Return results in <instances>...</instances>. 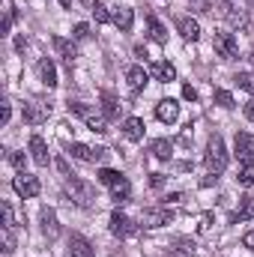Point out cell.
Instances as JSON below:
<instances>
[{
	"instance_id": "35",
	"label": "cell",
	"mask_w": 254,
	"mask_h": 257,
	"mask_svg": "<svg viewBox=\"0 0 254 257\" xmlns=\"http://www.w3.org/2000/svg\"><path fill=\"white\" fill-rule=\"evenodd\" d=\"M72 36H75V39H90V24H75Z\"/></svg>"
},
{
	"instance_id": "23",
	"label": "cell",
	"mask_w": 254,
	"mask_h": 257,
	"mask_svg": "<svg viewBox=\"0 0 254 257\" xmlns=\"http://www.w3.org/2000/svg\"><path fill=\"white\" fill-rule=\"evenodd\" d=\"M153 75L159 81H174L177 78V69H174V63H156L153 66Z\"/></svg>"
},
{
	"instance_id": "19",
	"label": "cell",
	"mask_w": 254,
	"mask_h": 257,
	"mask_svg": "<svg viewBox=\"0 0 254 257\" xmlns=\"http://www.w3.org/2000/svg\"><path fill=\"white\" fill-rule=\"evenodd\" d=\"M224 18H227L233 27H239V30H245V27H248V12H245V9H239V6H224Z\"/></svg>"
},
{
	"instance_id": "32",
	"label": "cell",
	"mask_w": 254,
	"mask_h": 257,
	"mask_svg": "<svg viewBox=\"0 0 254 257\" xmlns=\"http://www.w3.org/2000/svg\"><path fill=\"white\" fill-rule=\"evenodd\" d=\"M90 12L96 15V21H99V24H108V21H114V15H108V9H105L102 3H96V6H93Z\"/></svg>"
},
{
	"instance_id": "9",
	"label": "cell",
	"mask_w": 254,
	"mask_h": 257,
	"mask_svg": "<svg viewBox=\"0 0 254 257\" xmlns=\"http://www.w3.org/2000/svg\"><path fill=\"white\" fill-rule=\"evenodd\" d=\"M69 156L78 159V162H102L105 159V150H93L87 144H69Z\"/></svg>"
},
{
	"instance_id": "41",
	"label": "cell",
	"mask_w": 254,
	"mask_h": 257,
	"mask_svg": "<svg viewBox=\"0 0 254 257\" xmlns=\"http://www.w3.org/2000/svg\"><path fill=\"white\" fill-rule=\"evenodd\" d=\"M245 117H248V120L254 123V99L248 102V105H245Z\"/></svg>"
},
{
	"instance_id": "2",
	"label": "cell",
	"mask_w": 254,
	"mask_h": 257,
	"mask_svg": "<svg viewBox=\"0 0 254 257\" xmlns=\"http://www.w3.org/2000/svg\"><path fill=\"white\" fill-rule=\"evenodd\" d=\"M171 221H174V212H171L168 206H147L144 215H141V224L150 227V230L165 227V224H171Z\"/></svg>"
},
{
	"instance_id": "29",
	"label": "cell",
	"mask_w": 254,
	"mask_h": 257,
	"mask_svg": "<svg viewBox=\"0 0 254 257\" xmlns=\"http://www.w3.org/2000/svg\"><path fill=\"white\" fill-rule=\"evenodd\" d=\"M150 36H153L156 42H168V30L162 27L159 18H150Z\"/></svg>"
},
{
	"instance_id": "3",
	"label": "cell",
	"mask_w": 254,
	"mask_h": 257,
	"mask_svg": "<svg viewBox=\"0 0 254 257\" xmlns=\"http://www.w3.org/2000/svg\"><path fill=\"white\" fill-rule=\"evenodd\" d=\"M212 48H215V54H218V57H224V60H233V57H236V51H239V45H236L233 33H224V30H218V33L212 36Z\"/></svg>"
},
{
	"instance_id": "4",
	"label": "cell",
	"mask_w": 254,
	"mask_h": 257,
	"mask_svg": "<svg viewBox=\"0 0 254 257\" xmlns=\"http://www.w3.org/2000/svg\"><path fill=\"white\" fill-rule=\"evenodd\" d=\"M66 192L72 194V200H75L78 206H90V203H93V189H90L87 183H81L78 177H69V180H66Z\"/></svg>"
},
{
	"instance_id": "14",
	"label": "cell",
	"mask_w": 254,
	"mask_h": 257,
	"mask_svg": "<svg viewBox=\"0 0 254 257\" xmlns=\"http://www.w3.org/2000/svg\"><path fill=\"white\" fill-rule=\"evenodd\" d=\"M177 30L183 33V39H189V42H197L200 39V24L189 18V15H183V18H177Z\"/></svg>"
},
{
	"instance_id": "25",
	"label": "cell",
	"mask_w": 254,
	"mask_h": 257,
	"mask_svg": "<svg viewBox=\"0 0 254 257\" xmlns=\"http://www.w3.org/2000/svg\"><path fill=\"white\" fill-rule=\"evenodd\" d=\"M236 183H239V186H254V162H242Z\"/></svg>"
},
{
	"instance_id": "7",
	"label": "cell",
	"mask_w": 254,
	"mask_h": 257,
	"mask_svg": "<svg viewBox=\"0 0 254 257\" xmlns=\"http://www.w3.org/2000/svg\"><path fill=\"white\" fill-rule=\"evenodd\" d=\"M48 117H51V105H45V102L24 105V123H30V126H39V123H45Z\"/></svg>"
},
{
	"instance_id": "39",
	"label": "cell",
	"mask_w": 254,
	"mask_h": 257,
	"mask_svg": "<svg viewBox=\"0 0 254 257\" xmlns=\"http://www.w3.org/2000/svg\"><path fill=\"white\" fill-rule=\"evenodd\" d=\"M9 117H12V108H9V102H3V111H0V120H3V123H9Z\"/></svg>"
},
{
	"instance_id": "38",
	"label": "cell",
	"mask_w": 254,
	"mask_h": 257,
	"mask_svg": "<svg viewBox=\"0 0 254 257\" xmlns=\"http://www.w3.org/2000/svg\"><path fill=\"white\" fill-rule=\"evenodd\" d=\"M150 186H153V189H162V186H165V177H162V174H153V177H150Z\"/></svg>"
},
{
	"instance_id": "5",
	"label": "cell",
	"mask_w": 254,
	"mask_h": 257,
	"mask_svg": "<svg viewBox=\"0 0 254 257\" xmlns=\"http://www.w3.org/2000/svg\"><path fill=\"white\" fill-rule=\"evenodd\" d=\"M12 186H15V192L21 194V197H36L39 194V180L33 177V174H27V171H18V177L12 180Z\"/></svg>"
},
{
	"instance_id": "37",
	"label": "cell",
	"mask_w": 254,
	"mask_h": 257,
	"mask_svg": "<svg viewBox=\"0 0 254 257\" xmlns=\"http://www.w3.org/2000/svg\"><path fill=\"white\" fill-rule=\"evenodd\" d=\"M183 99H189V102H194V99H197V90H194L191 84H186V87H183Z\"/></svg>"
},
{
	"instance_id": "36",
	"label": "cell",
	"mask_w": 254,
	"mask_h": 257,
	"mask_svg": "<svg viewBox=\"0 0 254 257\" xmlns=\"http://www.w3.org/2000/svg\"><path fill=\"white\" fill-rule=\"evenodd\" d=\"M9 162H12V168L24 171V162H27V156H24V153H9Z\"/></svg>"
},
{
	"instance_id": "28",
	"label": "cell",
	"mask_w": 254,
	"mask_h": 257,
	"mask_svg": "<svg viewBox=\"0 0 254 257\" xmlns=\"http://www.w3.org/2000/svg\"><path fill=\"white\" fill-rule=\"evenodd\" d=\"M129 194H132V186H129L126 177H123L120 183H114V186H111V197H114V200H126Z\"/></svg>"
},
{
	"instance_id": "27",
	"label": "cell",
	"mask_w": 254,
	"mask_h": 257,
	"mask_svg": "<svg viewBox=\"0 0 254 257\" xmlns=\"http://www.w3.org/2000/svg\"><path fill=\"white\" fill-rule=\"evenodd\" d=\"M120 180H123V174H120V171H111V168H102V171H99V183H102V186H108V189H111L114 183H120Z\"/></svg>"
},
{
	"instance_id": "26",
	"label": "cell",
	"mask_w": 254,
	"mask_h": 257,
	"mask_svg": "<svg viewBox=\"0 0 254 257\" xmlns=\"http://www.w3.org/2000/svg\"><path fill=\"white\" fill-rule=\"evenodd\" d=\"M102 111H105V117H117L120 114V105H117V99L111 93H102Z\"/></svg>"
},
{
	"instance_id": "20",
	"label": "cell",
	"mask_w": 254,
	"mask_h": 257,
	"mask_svg": "<svg viewBox=\"0 0 254 257\" xmlns=\"http://www.w3.org/2000/svg\"><path fill=\"white\" fill-rule=\"evenodd\" d=\"M114 24H117L123 33H129V30H132V24H135V12H132L129 6H120V9H114Z\"/></svg>"
},
{
	"instance_id": "16",
	"label": "cell",
	"mask_w": 254,
	"mask_h": 257,
	"mask_svg": "<svg viewBox=\"0 0 254 257\" xmlns=\"http://www.w3.org/2000/svg\"><path fill=\"white\" fill-rule=\"evenodd\" d=\"M111 233L114 236H129V233H135V224L123 212H111Z\"/></svg>"
},
{
	"instance_id": "1",
	"label": "cell",
	"mask_w": 254,
	"mask_h": 257,
	"mask_svg": "<svg viewBox=\"0 0 254 257\" xmlns=\"http://www.w3.org/2000/svg\"><path fill=\"white\" fill-rule=\"evenodd\" d=\"M203 162H206V168H209L212 174H221V171L227 168V150H224V141H221V135H212V138L206 141Z\"/></svg>"
},
{
	"instance_id": "34",
	"label": "cell",
	"mask_w": 254,
	"mask_h": 257,
	"mask_svg": "<svg viewBox=\"0 0 254 257\" xmlns=\"http://www.w3.org/2000/svg\"><path fill=\"white\" fill-rule=\"evenodd\" d=\"M236 84H239L242 90H248V93H254V78H251V75H245V72H239V75H236Z\"/></svg>"
},
{
	"instance_id": "22",
	"label": "cell",
	"mask_w": 254,
	"mask_h": 257,
	"mask_svg": "<svg viewBox=\"0 0 254 257\" xmlns=\"http://www.w3.org/2000/svg\"><path fill=\"white\" fill-rule=\"evenodd\" d=\"M0 239H3V254H12L15 251V227L3 224L0 227Z\"/></svg>"
},
{
	"instance_id": "6",
	"label": "cell",
	"mask_w": 254,
	"mask_h": 257,
	"mask_svg": "<svg viewBox=\"0 0 254 257\" xmlns=\"http://www.w3.org/2000/svg\"><path fill=\"white\" fill-rule=\"evenodd\" d=\"M233 150H236V159L239 162H254V135L251 132H236Z\"/></svg>"
},
{
	"instance_id": "8",
	"label": "cell",
	"mask_w": 254,
	"mask_h": 257,
	"mask_svg": "<svg viewBox=\"0 0 254 257\" xmlns=\"http://www.w3.org/2000/svg\"><path fill=\"white\" fill-rule=\"evenodd\" d=\"M66 257H96V248L90 245V239L84 236H69V245H66Z\"/></svg>"
},
{
	"instance_id": "31",
	"label": "cell",
	"mask_w": 254,
	"mask_h": 257,
	"mask_svg": "<svg viewBox=\"0 0 254 257\" xmlns=\"http://www.w3.org/2000/svg\"><path fill=\"white\" fill-rule=\"evenodd\" d=\"M233 218H254V194H248V197L242 200V209H239Z\"/></svg>"
},
{
	"instance_id": "15",
	"label": "cell",
	"mask_w": 254,
	"mask_h": 257,
	"mask_svg": "<svg viewBox=\"0 0 254 257\" xmlns=\"http://www.w3.org/2000/svg\"><path fill=\"white\" fill-rule=\"evenodd\" d=\"M150 153H153L159 162H171V156H174V144H171L168 138H156V141L150 144Z\"/></svg>"
},
{
	"instance_id": "33",
	"label": "cell",
	"mask_w": 254,
	"mask_h": 257,
	"mask_svg": "<svg viewBox=\"0 0 254 257\" xmlns=\"http://www.w3.org/2000/svg\"><path fill=\"white\" fill-rule=\"evenodd\" d=\"M215 102H218L221 108H233V96H230L227 90H215Z\"/></svg>"
},
{
	"instance_id": "12",
	"label": "cell",
	"mask_w": 254,
	"mask_h": 257,
	"mask_svg": "<svg viewBox=\"0 0 254 257\" xmlns=\"http://www.w3.org/2000/svg\"><path fill=\"white\" fill-rule=\"evenodd\" d=\"M51 45H54V51H57L66 63H69V69H72L75 57H78V48H75V42H69V39H63V36H51Z\"/></svg>"
},
{
	"instance_id": "18",
	"label": "cell",
	"mask_w": 254,
	"mask_h": 257,
	"mask_svg": "<svg viewBox=\"0 0 254 257\" xmlns=\"http://www.w3.org/2000/svg\"><path fill=\"white\" fill-rule=\"evenodd\" d=\"M36 69H39V78H42V84H48V87H57V66H54V60L42 57Z\"/></svg>"
},
{
	"instance_id": "11",
	"label": "cell",
	"mask_w": 254,
	"mask_h": 257,
	"mask_svg": "<svg viewBox=\"0 0 254 257\" xmlns=\"http://www.w3.org/2000/svg\"><path fill=\"white\" fill-rule=\"evenodd\" d=\"M39 224H42V233H45L48 239H57V236H60V224H57L54 209L42 206V212H39Z\"/></svg>"
},
{
	"instance_id": "10",
	"label": "cell",
	"mask_w": 254,
	"mask_h": 257,
	"mask_svg": "<svg viewBox=\"0 0 254 257\" xmlns=\"http://www.w3.org/2000/svg\"><path fill=\"white\" fill-rule=\"evenodd\" d=\"M30 159H33L39 168H48V162H51V156H48V144H45L39 135L30 138Z\"/></svg>"
},
{
	"instance_id": "13",
	"label": "cell",
	"mask_w": 254,
	"mask_h": 257,
	"mask_svg": "<svg viewBox=\"0 0 254 257\" xmlns=\"http://www.w3.org/2000/svg\"><path fill=\"white\" fill-rule=\"evenodd\" d=\"M156 117H159L162 123H177V117H180V105H177L174 99H162V102L156 105Z\"/></svg>"
},
{
	"instance_id": "40",
	"label": "cell",
	"mask_w": 254,
	"mask_h": 257,
	"mask_svg": "<svg viewBox=\"0 0 254 257\" xmlns=\"http://www.w3.org/2000/svg\"><path fill=\"white\" fill-rule=\"evenodd\" d=\"M242 245H245V248H251V251H254V230H248V233L242 236Z\"/></svg>"
},
{
	"instance_id": "24",
	"label": "cell",
	"mask_w": 254,
	"mask_h": 257,
	"mask_svg": "<svg viewBox=\"0 0 254 257\" xmlns=\"http://www.w3.org/2000/svg\"><path fill=\"white\" fill-rule=\"evenodd\" d=\"M0 209H3V224H9V227L24 224V218H18V215H15V206H12V203H0Z\"/></svg>"
},
{
	"instance_id": "30",
	"label": "cell",
	"mask_w": 254,
	"mask_h": 257,
	"mask_svg": "<svg viewBox=\"0 0 254 257\" xmlns=\"http://www.w3.org/2000/svg\"><path fill=\"white\" fill-rule=\"evenodd\" d=\"M87 126L93 128V132H99V135H102V132H108V120H105L102 114H96V111H93V114L87 117Z\"/></svg>"
},
{
	"instance_id": "21",
	"label": "cell",
	"mask_w": 254,
	"mask_h": 257,
	"mask_svg": "<svg viewBox=\"0 0 254 257\" xmlns=\"http://www.w3.org/2000/svg\"><path fill=\"white\" fill-rule=\"evenodd\" d=\"M123 135H126L129 141H141V138H144V120L129 117L126 123H123Z\"/></svg>"
},
{
	"instance_id": "42",
	"label": "cell",
	"mask_w": 254,
	"mask_h": 257,
	"mask_svg": "<svg viewBox=\"0 0 254 257\" xmlns=\"http://www.w3.org/2000/svg\"><path fill=\"white\" fill-rule=\"evenodd\" d=\"M60 6H63V9H69V6H72V0H60Z\"/></svg>"
},
{
	"instance_id": "17",
	"label": "cell",
	"mask_w": 254,
	"mask_h": 257,
	"mask_svg": "<svg viewBox=\"0 0 254 257\" xmlns=\"http://www.w3.org/2000/svg\"><path fill=\"white\" fill-rule=\"evenodd\" d=\"M126 81H129V87L138 93V90H144V87H147L150 75H147V69H144V66H132V69L126 72Z\"/></svg>"
}]
</instances>
